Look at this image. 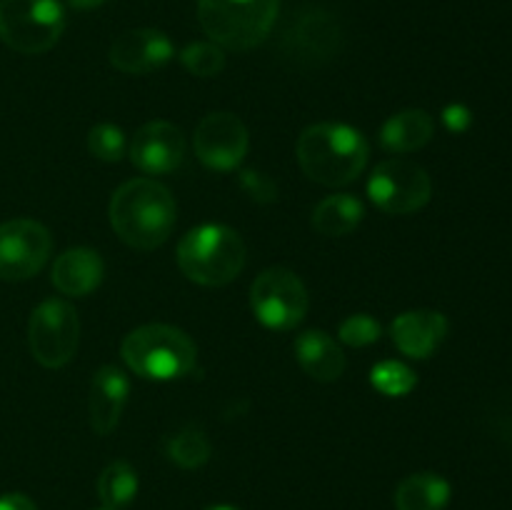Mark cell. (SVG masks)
I'll use <instances>...</instances> for the list:
<instances>
[{"instance_id":"obj_18","label":"cell","mask_w":512,"mask_h":510,"mask_svg":"<svg viewBox=\"0 0 512 510\" xmlns=\"http://www.w3.org/2000/svg\"><path fill=\"white\" fill-rule=\"evenodd\" d=\"M295 358L300 368L320 383H333L343 375L345 355L325 330H305L295 340Z\"/></svg>"},{"instance_id":"obj_33","label":"cell","mask_w":512,"mask_h":510,"mask_svg":"<svg viewBox=\"0 0 512 510\" xmlns=\"http://www.w3.org/2000/svg\"><path fill=\"white\" fill-rule=\"evenodd\" d=\"M103 510H105V508H103Z\"/></svg>"},{"instance_id":"obj_2","label":"cell","mask_w":512,"mask_h":510,"mask_svg":"<svg viewBox=\"0 0 512 510\" xmlns=\"http://www.w3.org/2000/svg\"><path fill=\"white\" fill-rule=\"evenodd\" d=\"M295 155L310 180L328 188H340L363 175L370 145L360 130L345 123H318L303 130Z\"/></svg>"},{"instance_id":"obj_15","label":"cell","mask_w":512,"mask_h":510,"mask_svg":"<svg viewBox=\"0 0 512 510\" xmlns=\"http://www.w3.org/2000/svg\"><path fill=\"white\" fill-rule=\"evenodd\" d=\"M130 395V378L115 365H103L90 380L88 415L90 428L98 435H110L120 423Z\"/></svg>"},{"instance_id":"obj_17","label":"cell","mask_w":512,"mask_h":510,"mask_svg":"<svg viewBox=\"0 0 512 510\" xmlns=\"http://www.w3.org/2000/svg\"><path fill=\"white\" fill-rule=\"evenodd\" d=\"M105 263L98 250L70 248L58 255L53 265V285L70 298H85L103 283Z\"/></svg>"},{"instance_id":"obj_21","label":"cell","mask_w":512,"mask_h":510,"mask_svg":"<svg viewBox=\"0 0 512 510\" xmlns=\"http://www.w3.org/2000/svg\"><path fill=\"white\" fill-rule=\"evenodd\" d=\"M448 480L438 473L408 475L395 490V508L398 510H445L450 503Z\"/></svg>"},{"instance_id":"obj_6","label":"cell","mask_w":512,"mask_h":510,"mask_svg":"<svg viewBox=\"0 0 512 510\" xmlns=\"http://www.w3.org/2000/svg\"><path fill=\"white\" fill-rule=\"evenodd\" d=\"M65 30L60 0H0V40L25 55L53 48Z\"/></svg>"},{"instance_id":"obj_25","label":"cell","mask_w":512,"mask_h":510,"mask_svg":"<svg viewBox=\"0 0 512 510\" xmlns=\"http://www.w3.org/2000/svg\"><path fill=\"white\" fill-rule=\"evenodd\" d=\"M180 63L195 78H215L225 68V50L218 43H190L180 50Z\"/></svg>"},{"instance_id":"obj_13","label":"cell","mask_w":512,"mask_h":510,"mask_svg":"<svg viewBox=\"0 0 512 510\" xmlns=\"http://www.w3.org/2000/svg\"><path fill=\"white\" fill-rule=\"evenodd\" d=\"M173 40L155 28L125 30L110 45V65L125 75H148L173 60Z\"/></svg>"},{"instance_id":"obj_31","label":"cell","mask_w":512,"mask_h":510,"mask_svg":"<svg viewBox=\"0 0 512 510\" xmlns=\"http://www.w3.org/2000/svg\"><path fill=\"white\" fill-rule=\"evenodd\" d=\"M70 5H73L75 10H95L100 8V5H105L108 0H68Z\"/></svg>"},{"instance_id":"obj_10","label":"cell","mask_w":512,"mask_h":510,"mask_svg":"<svg viewBox=\"0 0 512 510\" xmlns=\"http://www.w3.org/2000/svg\"><path fill=\"white\" fill-rule=\"evenodd\" d=\"M53 238L38 220L15 218L0 225V278L28 280L48 263Z\"/></svg>"},{"instance_id":"obj_14","label":"cell","mask_w":512,"mask_h":510,"mask_svg":"<svg viewBox=\"0 0 512 510\" xmlns=\"http://www.w3.org/2000/svg\"><path fill=\"white\" fill-rule=\"evenodd\" d=\"M185 155V135L178 125L153 120L135 133L130 143V160L145 175L173 173Z\"/></svg>"},{"instance_id":"obj_19","label":"cell","mask_w":512,"mask_h":510,"mask_svg":"<svg viewBox=\"0 0 512 510\" xmlns=\"http://www.w3.org/2000/svg\"><path fill=\"white\" fill-rule=\"evenodd\" d=\"M435 133V120L428 110L408 108L395 113L380 130V145L388 153H415L430 143Z\"/></svg>"},{"instance_id":"obj_22","label":"cell","mask_w":512,"mask_h":510,"mask_svg":"<svg viewBox=\"0 0 512 510\" xmlns=\"http://www.w3.org/2000/svg\"><path fill=\"white\" fill-rule=\"evenodd\" d=\"M138 495V473L125 460H115L100 473L98 498L105 510H123Z\"/></svg>"},{"instance_id":"obj_24","label":"cell","mask_w":512,"mask_h":510,"mask_svg":"<svg viewBox=\"0 0 512 510\" xmlns=\"http://www.w3.org/2000/svg\"><path fill=\"white\" fill-rule=\"evenodd\" d=\"M370 383L378 393L388 395V398H403L418 385V378H415L413 368H408L400 360H383L370 370Z\"/></svg>"},{"instance_id":"obj_16","label":"cell","mask_w":512,"mask_h":510,"mask_svg":"<svg viewBox=\"0 0 512 510\" xmlns=\"http://www.w3.org/2000/svg\"><path fill=\"white\" fill-rule=\"evenodd\" d=\"M448 328V318L438 310H408L393 320L390 335L400 353L425 360L443 345Z\"/></svg>"},{"instance_id":"obj_1","label":"cell","mask_w":512,"mask_h":510,"mask_svg":"<svg viewBox=\"0 0 512 510\" xmlns=\"http://www.w3.org/2000/svg\"><path fill=\"white\" fill-rule=\"evenodd\" d=\"M108 215L115 235L125 245L135 250H155L173 235L178 205L163 183L135 178L115 190Z\"/></svg>"},{"instance_id":"obj_32","label":"cell","mask_w":512,"mask_h":510,"mask_svg":"<svg viewBox=\"0 0 512 510\" xmlns=\"http://www.w3.org/2000/svg\"><path fill=\"white\" fill-rule=\"evenodd\" d=\"M205 510H240V508H235V505H228V503H220V505H210V508Z\"/></svg>"},{"instance_id":"obj_9","label":"cell","mask_w":512,"mask_h":510,"mask_svg":"<svg viewBox=\"0 0 512 510\" xmlns=\"http://www.w3.org/2000/svg\"><path fill=\"white\" fill-rule=\"evenodd\" d=\"M80 320L65 300H43L28 323L30 353L43 368H63L78 350Z\"/></svg>"},{"instance_id":"obj_26","label":"cell","mask_w":512,"mask_h":510,"mask_svg":"<svg viewBox=\"0 0 512 510\" xmlns=\"http://www.w3.org/2000/svg\"><path fill=\"white\" fill-rule=\"evenodd\" d=\"M125 133L113 123H100L90 130L88 135V150L93 158L103 160V163H118L125 155Z\"/></svg>"},{"instance_id":"obj_23","label":"cell","mask_w":512,"mask_h":510,"mask_svg":"<svg viewBox=\"0 0 512 510\" xmlns=\"http://www.w3.org/2000/svg\"><path fill=\"white\" fill-rule=\"evenodd\" d=\"M165 453L180 468L195 470L208 463L210 455H213V445L200 428H185L168 440Z\"/></svg>"},{"instance_id":"obj_4","label":"cell","mask_w":512,"mask_h":510,"mask_svg":"<svg viewBox=\"0 0 512 510\" xmlns=\"http://www.w3.org/2000/svg\"><path fill=\"white\" fill-rule=\"evenodd\" d=\"M175 258L185 278L205 288H220L243 273L245 243L228 225L205 223L183 235Z\"/></svg>"},{"instance_id":"obj_27","label":"cell","mask_w":512,"mask_h":510,"mask_svg":"<svg viewBox=\"0 0 512 510\" xmlns=\"http://www.w3.org/2000/svg\"><path fill=\"white\" fill-rule=\"evenodd\" d=\"M383 328H380L378 320L368 313H355L350 318H345L338 328L340 343L350 345V348H368V345L378 343Z\"/></svg>"},{"instance_id":"obj_7","label":"cell","mask_w":512,"mask_h":510,"mask_svg":"<svg viewBox=\"0 0 512 510\" xmlns=\"http://www.w3.org/2000/svg\"><path fill=\"white\" fill-rule=\"evenodd\" d=\"M308 290L288 268L263 270L250 285V308L258 323L270 330H293L308 315Z\"/></svg>"},{"instance_id":"obj_28","label":"cell","mask_w":512,"mask_h":510,"mask_svg":"<svg viewBox=\"0 0 512 510\" xmlns=\"http://www.w3.org/2000/svg\"><path fill=\"white\" fill-rule=\"evenodd\" d=\"M238 183L240 190H243L253 203L270 205L278 200V185H275V180L270 178L268 173H263V170H240Z\"/></svg>"},{"instance_id":"obj_11","label":"cell","mask_w":512,"mask_h":510,"mask_svg":"<svg viewBox=\"0 0 512 510\" xmlns=\"http://www.w3.org/2000/svg\"><path fill=\"white\" fill-rule=\"evenodd\" d=\"M193 148L205 168L228 173V170L240 168L248 155V128L233 113H210L195 128Z\"/></svg>"},{"instance_id":"obj_30","label":"cell","mask_w":512,"mask_h":510,"mask_svg":"<svg viewBox=\"0 0 512 510\" xmlns=\"http://www.w3.org/2000/svg\"><path fill=\"white\" fill-rule=\"evenodd\" d=\"M0 510H38V505L23 493H5L0 495Z\"/></svg>"},{"instance_id":"obj_8","label":"cell","mask_w":512,"mask_h":510,"mask_svg":"<svg viewBox=\"0 0 512 510\" xmlns=\"http://www.w3.org/2000/svg\"><path fill=\"white\" fill-rule=\"evenodd\" d=\"M368 195L383 213L408 215L430 203L433 180L428 170L413 160L388 158L370 173Z\"/></svg>"},{"instance_id":"obj_3","label":"cell","mask_w":512,"mask_h":510,"mask_svg":"<svg viewBox=\"0 0 512 510\" xmlns=\"http://www.w3.org/2000/svg\"><path fill=\"white\" fill-rule=\"evenodd\" d=\"M125 365L145 380H178L193 373L198 348L188 333L165 323L140 325L120 345Z\"/></svg>"},{"instance_id":"obj_20","label":"cell","mask_w":512,"mask_h":510,"mask_svg":"<svg viewBox=\"0 0 512 510\" xmlns=\"http://www.w3.org/2000/svg\"><path fill=\"white\" fill-rule=\"evenodd\" d=\"M365 218L363 200L350 193L328 195L313 210V228L325 238L350 235Z\"/></svg>"},{"instance_id":"obj_5","label":"cell","mask_w":512,"mask_h":510,"mask_svg":"<svg viewBox=\"0 0 512 510\" xmlns=\"http://www.w3.org/2000/svg\"><path fill=\"white\" fill-rule=\"evenodd\" d=\"M278 8L280 0H198V20L220 48L250 50L270 35Z\"/></svg>"},{"instance_id":"obj_12","label":"cell","mask_w":512,"mask_h":510,"mask_svg":"<svg viewBox=\"0 0 512 510\" xmlns=\"http://www.w3.org/2000/svg\"><path fill=\"white\" fill-rule=\"evenodd\" d=\"M343 33L328 10H303L288 28L283 40L285 55L300 65H323L338 55Z\"/></svg>"},{"instance_id":"obj_29","label":"cell","mask_w":512,"mask_h":510,"mask_svg":"<svg viewBox=\"0 0 512 510\" xmlns=\"http://www.w3.org/2000/svg\"><path fill=\"white\" fill-rule=\"evenodd\" d=\"M443 120L453 133H460V130H465L470 125V113L463 105H450V108H445Z\"/></svg>"}]
</instances>
